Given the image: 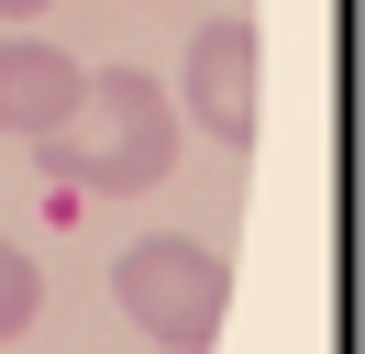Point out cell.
<instances>
[{"label":"cell","mask_w":365,"mask_h":354,"mask_svg":"<svg viewBox=\"0 0 365 354\" xmlns=\"http://www.w3.org/2000/svg\"><path fill=\"white\" fill-rule=\"evenodd\" d=\"M0 11H11V22H34V11H45V0H0Z\"/></svg>","instance_id":"8992f818"},{"label":"cell","mask_w":365,"mask_h":354,"mask_svg":"<svg viewBox=\"0 0 365 354\" xmlns=\"http://www.w3.org/2000/svg\"><path fill=\"white\" fill-rule=\"evenodd\" d=\"M34 310H45V266H34L23 243L0 233V343H23V332H34Z\"/></svg>","instance_id":"5b68a950"},{"label":"cell","mask_w":365,"mask_h":354,"mask_svg":"<svg viewBox=\"0 0 365 354\" xmlns=\"http://www.w3.org/2000/svg\"><path fill=\"white\" fill-rule=\"evenodd\" d=\"M78 78H89V66H78L67 44H45V34H11V44H0V133L45 144V133L78 111Z\"/></svg>","instance_id":"277c9868"},{"label":"cell","mask_w":365,"mask_h":354,"mask_svg":"<svg viewBox=\"0 0 365 354\" xmlns=\"http://www.w3.org/2000/svg\"><path fill=\"white\" fill-rule=\"evenodd\" d=\"M34 155H45V177H67V188L133 199V188H155V177L178 166V100H166L144 66H89V78H78V111Z\"/></svg>","instance_id":"6da1fadb"},{"label":"cell","mask_w":365,"mask_h":354,"mask_svg":"<svg viewBox=\"0 0 365 354\" xmlns=\"http://www.w3.org/2000/svg\"><path fill=\"white\" fill-rule=\"evenodd\" d=\"M178 88H188V122H200L210 144H255V22H232V11L200 22Z\"/></svg>","instance_id":"3957f363"},{"label":"cell","mask_w":365,"mask_h":354,"mask_svg":"<svg viewBox=\"0 0 365 354\" xmlns=\"http://www.w3.org/2000/svg\"><path fill=\"white\" fill-rule=\"evenodd\" d=\"M111 299H122V321H133L144 343L210 354L222 343V310H232V266L210 255V243H188V233H144L133 255L111 266Z\"/></svg>","instance_id":"7a4b0ae2"}]
</instances>
